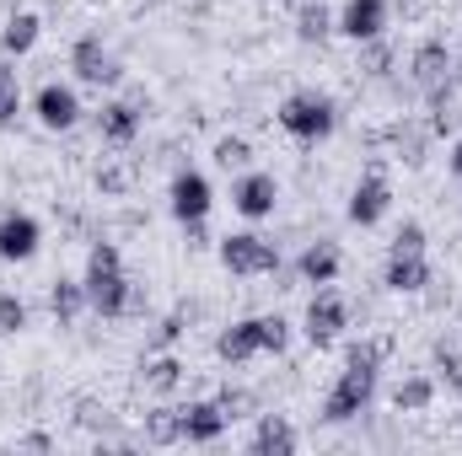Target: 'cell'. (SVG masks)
<instances>
[{
    "instance_id": "obj_22",
    "label": "cell",
    "mask_w": 462,
    "mask_h": 456,
    "mask_svg": "<svg viewBox=\"0 0 462 456\" xmlns=\"http://www.w3.org/2000/svg\"><path fill=\"white\" fill-rule=\"evenodd\" d=\"M134 129H140V114H134L129 103L103 108V134H108V140H118V145H124V140H134Z\"/></svg>"
},
{
    "instance_id": "obj_16",
    "label": "cell",
    "mask_w": 462,
    "mask_h": 456,
    "mask_svg": "<svg viewBox=\"0 0 462 456\" xmlns=\"http://www.w3.org/2000/svg\"><path fill=\"white\" fill-rule=\"evenodd\" d=\"M253 451H258V456H269V451L291 456V451H296V430H291L280 414H269V419L258 424V435H253Z\"/></svg>"
},
{
    "instance_id": "obj_25",
    "label": "cell",
    "mask_w": 462,
    "mask_h": 456,
    "mask_svg": "<svg viewBox=\"0 0 462 456\" xmlns=\"http://www.w3.org/2000/svg\"><path fill=\"white\" fill-rule=\"evenodd\" d=\"M16 114H22V81L11 65H0V123H16Z\"/></svg>"
},
{
    "instance_id": "obj_5",
    "label": "cell",
    "mask_w": 462,
    "mask_h": 456,
    "mask_svg": "<svg viewBox=\"0 0 462 456\" xmlns=\"http://www.w3.org/2000/svg\"><path fill=\"white\" fill-rule=\"evenodd\" d=\"M231 199H236V210H242L247 221H258V215H269V210H274L280 183H274L269 172H247V178L236 183V194H231Z\"/></svg>"
},
{
    "instance_id": "obj_9",
    "label": "cell",
    "mask_w": 462,
    "mask_h": 456,
    "mask_svg": "<svg viewBox=\"0 0 462 456\" xmlns=\"http://www.w3.org/2000/svg\"><path fill=\"white\" fill-rule=\"evenodd\" d=\"M339 328H345V301H339V296H318V301L307 306V339L312 343H334L339 339Z\"/></svg>"
},
{
    "instance_id": "obj_11",
    "label": "cell",
    "mask_w": 462,
    "mask_h": 456,
    "mask_svg": "<svg viewBox=\"0 0 462 456\" xmlns=\"http://www.w3.org/2000/svg\"><path fill=\"white\" fill-rule=\"evenodd\" d=\"M221 430H226V408H221V403H194V408H183V441L210 446Z\"/></svg>"
},
{
    "instance_id": "obj_12",
    "label": "cell",
    "mask_w": 462,
    "mask_h": 456,
    "mask_svg": "<svg viewBox=\"0 0 462 456\" xmlns=\"http://www.w3.org/2000/svg\"><path fill=\"white\" fill-rule=\"evenodd\" d=\"M38 118H43L49 129H70V123L81 118V103H76V92H70V87H54V81H49V87L38 92Z\"/></svg>"
},
{
    "instance_id": "obj_3",
    "label": "cell",
    "mask_w": 462,
    "mask_h": 456,
    "mask_svg": "<svg viewBox=\"0 0 462 456\" xmlns=\"http://www.w3.org/2000/svg\"><path fill=\"white\" fill-rule=\"evenodd\" d=\"M280 123H285L296 140H323V134L334 129V103H328V97L301 92V97H291V103L280 108Z\"/></svg>"
},
{
    "instance_id": "obj_31",
    "label": "cell",
    "mask_w": 462,
    "mask_h": 456,
    "mask_svg": "<svg viewBox=\"0 0 462 456\" xmlns=\"http://www.w3.org/2000/svg\"><path fill=\"white\" fill-rule=\"evenodd\" d=\"M114 269H118V247H108V242H103V247H92L87 274H114Z\"/></svg>"
},
{
    "instance_id": "obj_18",
    "label": "cell",
    "mask_w": 462,
    "mask_h": 456,
    "mask_svg": "<svg viewBox=\"0 0 462 456\" xmlns=\"http://www.w3.org/2000/svg\"><path fill=\"white\" fill-rule=\"evenodd\" d=\"M32 43H38V16H32V11H16V16L5 22V32H0V49H5V54H27Z\"/></svg>"
},
{
    "instance_id": "obj_17",
    "label": "cell",
    "mask_w": 462,
    "mask_h": 456,
    "mask_svg": "<svg viewBox=\"0 0 462 456\" xmlns=\"http://www.w3.org/2000/svg\"><path fill=\"white\" fill-rule=\"evenodd\" d=\"M145 441H151V446H178V441H183V408H156V414H145Z\"/></svg>"
},
{
    "instance_id": "obj_14",
    "label": "cell",
    "mask_w": 462,
    "mask_h": 456,
    "mask_svg": "<svg viewBox=\"0 0 462 456\" xmlns=\"http://www.w3.org/2000/svg\"><path fill=\"white\" fill-rule=\"evenodd\" d=\"M387 285L403 296V290H425L430 285V263H425V252H393V263H387Z\"/></svg>"
},
{
    "instance_id": "obj_20",
    "label": "cell",
    "mask_w": 462,
    "mask_h": 456,
    "mask_svg": "<svg viewBox=\"0 0 462 456\" xmlns=\"http://www.w3.org/2000/svg\"><path fill=\"white\" fill-rule=\"evenodd\" d=\"M447 65H452L447 49H441V43H425V49L414 54V81H420V87H436V81L447 76Z\"/></svg>"
},
{
    "instance_id": "obj_27",
    "label": "cell",
    "mask_w": 462,
    "mask_h": 456,
    "mask_svg": "<svg viewBox=\"0 0 462 456\" xmlns=\"http://www.w3.org/2000/svg\"><path fill=\"white\" fill-rule=\"evenodd\" d=\"M27 328V306L16 296H0V333H22Z\"/></svg>"
},
{
    "instance_id": "obj_1",
    "label": "cell",
    "mask_w": 462,
    "mask_h": 456,
    "mask_svg": "<svg viewBox=\"0 0 462 456\" xmlns=\"http://www.w3.org/2000/svg\"><path fill=\"white\" fill-rule=\"evenodd\" d=\"M371 392H376V365L349 354V365H345V376H339V387H334V392H328V403H323V419H334V424L355 419V414L371 403Z\"/></svg>"
},
{
    "instance_id": "obj_30",
    "label": "cell",
    "mask_w": 462,
    "mask_h": 456,
    "mask_svg": "<svg viewBox=\"0 0 462 456\" xmlns=\"http://www.w3.org/2000/svg\"><path fill=\"white\" fill-rule=\"evenodd\" d=\"M328 32V11L323 5H307L301 11V38H323Z\"/></svg>"
},
{
    "instance_id": "obj_26",
    "label": "cell",
    "mask_w": 462,
    "mask_h": 456,
    "mask_svg": "<svg viewBox=\"0 0 462 456\" xmlns=\"http://www.w3.org/2000/svg\"><path fill=\"white\" fill-rule=\"evenodd\" d=\"M216 161H221V167H236V172H242V167H247V161H253V150H247V140H236V134H226V140H221V145H216Z\"/></svg>"
},
{
    "instance_id": "obj_8",
    "label": "cell",
    "mask_w": 462,
    "mask_h": 456,
    "mask_svg": "<svg viewBox=\"0 0 462 456\" xmlns=\"http://www.w3.org/2000/svg\"><path fill=\"white\" fill-rule=\"evenodd\" d=\"M32 252H38V221H32V215H5V221H0V258L22 263V258H32Z\"/></svg>"
},
{
    "instance_id": "obj_4",
    "label": "cell",
    "mask_w": 462,
    "mask_h": 456,
    "mask_svg": "<svg viewBox=\"0 0 462 456\" xmlns=\"http://www.w3.org/2000/svg\"><path fill=\"white\" fill-rule=\"evenodd\" d=\"M172 215H178L183 226H194V221L210 215V183H205L199 172H178V178H172Z\"/></svg>"
},
{
    "instance_id": "obj_10",
    "label": "cell",
    "mask_w": 462,
    "mask_h": 456,
    "mask_svg": "<svg viewBox=\"0 0 462 456\" xmlns=\"http://www.w3.org/2000/svg\"><path fill=\"white\" fill-rule=\"evenodd\" d=\"M387 199H393V194H387V183L371 172V178L355 188V199H349V221H355V226H376V221L387 215Z\"/></svg>"
},
{
    "instance_id": "obj_15",
    "label": "cell",
    "mask_w": 462,
    "mask_h": 456,
    "mask_svg": "<svg viewBox=\"0 0 462 456\" xmlns=\"http://www.w3.org/2000/svg\"><path fill=\"white\" fill-rule=\"evenodd\" d=\"M216 354H221V360H253V354H263V339H258V317H247V323H236L231 333H221Z\"/></svg>"
},
{
    "instance_id": "obj_32",
    "label": "cell",
    "mask_w": 462,
    "mask_h": 456,
    "mask_svg": "<svg viewBox=\"0 0 462 456\" xmlns=\"http://www.w3.org/2000/svg\"><path fill=\"white\" fill-rule=\"evenodd\" d=\"M452 172L462 178V140H457V150H452Z\"/></svg>"
},
{
    "instance_id": "obj_21",
    "label": "cell",
    "mask_w": 462,
    "mask_h": 456,
    "mask_svg": "<svg viewBox=\"0 0 462 456\" xmlns=\"http://www.w3.org/2000/svg\"><path fill=\"white\" fill-rule=\"evenodd\" d=\"M301 274H307L312 285H328V279L339 274V252H334V247H307V252H301Z\"/></svg>"
},
{
    "instance_id": "obj_24",
    "label": "cell",
    "mask_w": 462,
    "mask_h": 456,
    "mask_svg": "<svg viewBox=\"0 0 462 456\" xmlns=\"http://www.w3.org/2000/svg\"><path fill=\"white\" fill-rule=\"evenodd\" d=\"M178 381H183V365H178L172 354H162V360L145 365V387H151V392H172Z\"/></svg>"
},
{
    "instance_id": "obj_29",
    "label": "cell",
    "mask_w": 462,
    "mask_h": 456,
    "mask_svg": "<svg viewBox=\"0 0 462 456\" xmlns=\"http://www.w3.org/2000/svg\"><path fill=\"white\" fill-rule=\"evenodd\" d=\"M393 252H425V226L420 221H403L393 236Z\"/></svg>"
},
{
    "instance_id": "obj_13",
    "label": "cell",
    "mask_w": 462,
    "mask_h": 456,
    "mask_svg": "<svg viewBox=\"0 0 462 456\" xmlns=\"http://www.w3.org/2000/svg\"><path fill=\"white\" fill-rule=\"evenodd\" d=\"M87 301L103 312V317H118L124 306H129V285H124V274H87Z\"/></svg>"
},
{
    "instance_id": "obj_19",
    "label": "cell",
    "mask_w": 462,
    "mask_h": 456,
    "mask_svg": "<svg viewBox=\"0 0 462 456\" xmlns=\"http://www.w3.org/2000/svg\"><path fill=\"white\" fill-rule=\"evenodd\" d=\"M430 397H436V387H430L425 376H409V381H398L393 408H398V414H420V408H430Z\"/></svg>"
},
{
    "instance_id": "obj_7",
    "label": "cell",
    "mask_w": 462,
    "mask_h": 456,
    "mask_svg": "<svg viewBox=\"0 0 462 456\" xmlns=\"http://www.w3.org/2000/svg\"><path fill=\"white\" fill-rule=\"evenodd\" d=\"M382 22H387V5H382V0H349L345 11H339V32L355 38V43L376 38V32H382Z\"/></svg>"
},
{
    "instance_id": "obj_23",
    "label": "cell",
    "mask_w": 462,
    "mask_h": 456,
    "mask_svg": "<svg viewBox=\"0 0 462 456\" xmlns=\"http://www.w3.org/2000/svg\"><path fill=\"white\" fill-rule=\"evenodd\" d=\"M49 306H54V317H60V323H76V312L87 306V285H54Z\"/></svg>"
},
{
    "instance_id": "obj_2",
    "label": "cell",
    "mask_w": 462,
    "mask_h": 456,
    "mask_svg": "<svg viewBox=\"0 0 462 456\" xmlns=\"http://www.w3.org/2000/svg\"><path fill=\"white\" fill-rule=\"evenodd\" d=\"M221 263L231 274H274L280 252H274V242H263L253 231H236V236H221Z\"/></svg>"
},
{
    "instance_id": "obj_6",
    "label": "cell",
    "mask_w": 462,
    "mask_h": 456,
    "mask_svg": "<svg viewBox=\"0 0 462 456\" xmlns=\"http://www.w3.org/2000/svg\"><path fill=\"white\" fill-rule=\"evenodd\" d=\"M70 65H76V76L87 81V87H103V81H118V65L114 54L97 43V38H81L76 43V54H70Z\"/></svg>"
},
{
    "instance_id": "obj_28",
    "label": "cell",
    "mask_w": 462,
    "mask_h": 456,
    "mask_svg": "<svg viewBox=\"0 0 462 456\" xmlns=\"http://www.w3.org/2000/svg\"><path fill=\"white\" fill-rule=\"evenodd\" d=\"M436 365H441L447 387H452V392L462 397V354H457V349H447V343H441V349H436Z\"/></svg>"
}]
</instances>
